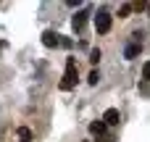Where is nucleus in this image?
Segmentation results:
<instances>
[{
  "label": "nucleus",
  "mask_w": 150,
  "mask_h": 142,
  "mask_svg": "<svg viewBox=\"0 0 150 142\" xmlns=\"http://www.w3.org/2000/svg\"><path fill=\"white\" fill-rule=\"evenodd\" d=\"M79 79V71H76V58H66V74L61 79V90H71Z\"/></svg>",
  "instance_id": "nucleus-1"
},
{
  "label": "nucleus",
  "mask_w": 150,
  "mask_h": 142,
  "mask_svg": "<svg viewBox=\"0 0 150 142\" xmlns=\"http://www.w3.org/2000/svg\"><path fill=\"white\" fill-rule=\"evenodd\" d=\"M111 26H113V16H111L108 11H98V16H95V29H98V34H108Z\"/></svg>",
  "instance_id": "nucleus-2"
},
{
  "label": "nucleus",
  "mask_w": 150,
  "mask_h": 142,
  "mask_svg": "<svg viewBox=\"0 0 150 142\" xmlns=\"http://www.w3.org/2000/svg\"><path fill=\"white\" fill-rule=\"evenodd\" d=\"M42 45H45V47H58V45H61V34L53 32V29H45V32H42Z\"/></svg>",
  "instance_id": "nucleus-3"
},
{
  "label": "nucleus",
  "mask_w": 150,
  "mask_h": 142,
  "mask_svg": "<svg viewBox=\"0 0 150 142\" xmlns=\"http://www.w3.org/2000/svg\"><path fill=\"white\" fill-rule=\"evenodd\" d=\"M119 121H121L119 108H108V111L103 113V124H105V126H119Z\"/></svg>",
  "instance_id": "nucleus-4"
},
{
  "label": "nucleus",
  "mask_w": 150,
  "mask_h": 142,
  "mask_svg": "<svg viewBox=\"0 0 150 142\" xmlns=\"http://www.w3.org/2000/svg\"><path fill=\"white\" fill-rule=\"evenodd\" d=\"M87 16H90V11H79V13H74V18H71V26H74V32H82V29H84V24H87Z\"/></svg>",
  "instance_id": "nucleus-5"
},
{
  "label": "nucleus",
  "mask_w": 150,
  "mask_h": 142,
  "mask_svg": "<svg viewBox=\"0 0 150 142\" xmlns=\"http://www.w3.org/2000/svg\"><path fill=\"white\" fill-rule=\"evenodd\" d=\"M140 50H142V45H140V42H132V45H127L124 58H127V61H132V58H137V55H140Z\"/></svg>",
  "instance_id": "nucleus-6"
},
{
  "label": "nucleus",
  "mask_w": 150,
  "mask_h": 142,
  "mask_svg": "<svg viewBox=\"0 0 150 142\" xmlns=\"http://www.w3.org/2000/svg\"><path fill=\"white\" fill-rule=\"evenodd\" d=\"M105 129H108V126L103 124V119H98V121H92V124H90V132H92L95 137H103V134H105Z\"/></svg>",
  "instance_id": "nucleus-7"
},
{
  "label": "nucleus",
  "mask_w": 150,
  "mask_h": 142,
  "mask_svg": "<svg viewBox=\"0 0 150 142\" xmlns=\"http://www.w3.org/2000/svg\"><path fill=\"white\" fill-rule=\"evenodd\" d=\"M16 137H18V142H32V129L29 126H18Z\"/></svg>",
  "instance_id": "nucleus-8"
},
{
  "label": "nucleus",
  "mask_w": 150,
  "mask_h": 142,
  "mask_svg": "<svg viewBox=\"0 0 150 142\" xmlns=\"http://www.w3.org/2000/svg\"><path fill=\"white\" fill-rule=\"evenodd\" d=\"M100 58H103V50L100 47H92L90 50V63H100Z\"/></svg>",
  "instance_id": "nucleus-9"
},
{
  "label": "nucleus",
  "mask_w": 150,
  "mask_h": 142,
  "mask_svg": "<svg viewBox=\"0 0 150 142\" xmlns=\"http://www.w3.org/2000/svg\"><path fill=\"white\" fill-rule=\"evenodd\" d=\"M129 13H132V5L127 3V5H121V11H119V18H127Z\"/></svg>",
  "instance_id": "nucleus-10"
},
{
  "label": "nucleus",
  "mask_w": 150,
  "mask_h": 142,
  "mask_svg": "<svg viewBox=\"0 0 150 142\" xmlns=\"http://www.w3.org/2000/svg\"><path fill=\"white\" fill-rule=\"evenodd\" d=\"M142 79H145V82H150V61L142 66Z\"/></svg>",
  "instance_id": "nucleus-11"
},
{
  "label": "nucleus",
  "mask_w": 150,
  "mask_h": 142,
  "mask_svg": "<svg viewBox=\"0 0 150 142\" xmlns=\"http://www.w3.org/2000/svg\"><path fill=\"white\" fill-rule=\"evenodd\" d=\"M87 82H90V84H98V82H100V74H98V71H92V74H90V79H87Z\"/></svg>",
  "instance_id": "nucleus-12"
},
{
  "label": "nucleus",
  "mask_w": 150,
  "mask_h": 142,
  "mask_svg": "<svg viewBox=\"0 0 150 142\" xmlns=\"http://www.w3.org/2000/svg\"><path fill=\"white\" fill-rule=\"evenodd\" d=\"M87 142H92V140H87Z\"/></svg>",
  "instance_id": "nucleus-13"
},
{
  "label": "nucleus",
  "mask_w": 150,
  "mask_h": 142,
  "mask_svg": "<svg viewBox=\"0 0 150 142\" xmlns=\"http://www.w3.org/2000/svg\"><path fill=\"white\" fill-rule=\"evenodd\" d=\"M148 11H150V5H148Z\"/></svg>",
  "instance_id": "nucleus-14"
}]
</instances>
